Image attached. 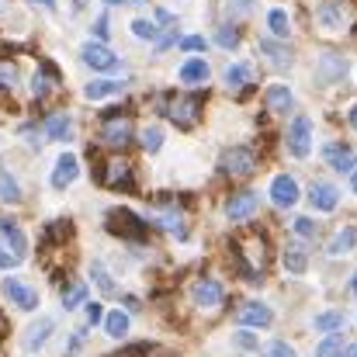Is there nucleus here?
<instances>
[{"mask_svg": "<svg viewBox=\"0 0 357 357\" xmlns=\"http://www.w3.org/2000/svg\"><path fill=\"white\" fill-rule=\"evenodd\" d=\"M87 302V284L84 281H73L63 288V309H80Z\"/></svg>", "mask_w": 357, "mask_h": 357, "instance_id": "nucleus-26", "label": "nucleus"}, {"mask_svg": "<svg viewBox=\"0 0 357 357\" xmlns=\"http://www.w3.org/2000/svg\"><path fill=\"white\" fill-rule=\"evenodd\" d=\"M351 184H354V191H357V170H354V174H351Z\"/></svg>", "mask_w": 357, "mask_h": 357, "instance_id": "nucleus-57", "label": "nucleus"}, {"mask_svg": "<svg viewBox=\"0 0 357 357\" xmlns=\"http://www.w3.org/2000/svg\"><path fill=\"white\" fill-rule=\"evenodd\" d=\"M222 167H226V174L243 177V174H250V170L257 167V160H253V153H250V149L233 146V149H226V153H222Z\"/></svg>", "mask_w": 357, "mask_h": 357, "instance_id": "nucleus-11", "label": "nucleus"}, {"mask_svg": "<svg viewBox=\"0 0 357 357\" xmlns=\"http://www.w3.org/2000/svg\"><path fill=\"white\" fill-rule=\"evenodd\" d=\"M105 319V333L108 337H115V340H121L125 333H128V316L121 312V309H112L108 316H101Z\"/></svg>", "mask_w": 357, "mask_h": 357, "instance_id": "nucleus-25", "label": "nucleus"}, {"mask_svg": "<svg viewBox=\"0 0 357 357\" xmlns=\"http://www.w3.org/2000/svg\"><path fill=\"white\" fill-rule=\"evenodd\" d=\"M347 357H357V344L354 347H347Z\"/></svg>", "mask_w": 357, "mask_h": 357, "instance_id": "nucleus-55", "label": "nucleus"}, {"mask_svg": "<svg viewBox=\"0 0 357 357\" xmlns=\"http://www.w3.org/2000/svg\"><path fill=\"white\" fill-rule=\"evenodd\" d=\"M347 121H351V128H357V105L347 112Z\"/></svg>", "mask_w": 357, "mask_h": 357, "instance_id": "nucleus-52", "label": "nucleus"}, {"mask_svg": "<svg viewBox=\"0 0 357 357\" xmlns=\"http://www.w3.org/2000/svg\"><path fill=\"white\" fill-rule=\"evenodd\" d=\"M236 319L243 326H267L274 316H271V309H267L264 302H243L236 309Z\"/></svg>", "mask_w": 357, "mask_h": 357, "instance_id": "nucleus-15", "label": "nucleus"}, {"mask_svg": "<svg viewBox=\"0 0 357 357\" xmlns=\"http://www.w3.org/2000/svg\"><path fill=\"white\" fill-rule=\"evenodd\" d=\"M226 84L239 91V87H250L253 84V66L250 63H233L229 70H226Z\"/></svg>", "mask_w": 357, "mask_h": 357, "instance_id": "nucleus-23", "label": "nucleus"}, {"mask_svg": "<svg viewBox=\"0 0 357 357\" xmlns=\"http://www.w3.org/2000/svg\"><path fill=\"white\" fill-rule=\"evenodd\" d=\"M295 233H302V236H316V222H312V219H295Z\"/></svg>", "mask_w": 357, "mask_h": 357, "instance_id": "nucleus-46", "label": "nucleus"}, {"mask_svg": "<svg viewBox=\"0 0 357 357\" xmlns=\"http://www.w3.org/2000/svg\"><path fill=\"white\" fill-rule=\"evenodd\" d=\"M77 174H80V160H77L73 153H63V156L56 160V167H52V177H49V184H52L56 191H66V188L77 181Z\"/></svg>", "mask_w": 357, "mask_h": 357, "instance_id": "nucleus-7", "label": "nucleus"}, {"mask_svg": "<svg viewBox=\"0 0 357 357\" xmlns=\"http://www.w3.org/2000/svg\"><path fill=\"white\" fill-rule=\"evenodd\" d=\"M45 135H49V139H59V142H66V139L73 135V119H70L66 112H56V115H49V119H45Z\"/></svg>", "mask_w": 357, "mask_h": 357, "instance_id": "nucleus-19", "label": "nucleus"}, {"mask_svg": "<svg viewBox=\"0 0 357 357\" xmlns=\"http://www.w3.org/2000/svg\"><path fill=\"white\" fill-rule=\"evenodd\" d=\"M84 340H87V330H77L73 337H70V347H66V357H73L80 347H84Z\"/></svg>", "mask_w": 357, "mask_h": 357, "instance_id": "nucleus-43", "label": "nucleus"}, {"mask_svg": "<svg viewBox=\"0 0 357 357\" xmlns=\"http://www.w3.org/2000/svg\"><path fill=\"white\" fill-rule=\"evenodd\" d=\"M264 357H298L284 340H271L267 347H264Z\"/></svg>", "mask_w": 357, "mask_h": 357, "instance_id": "nucleus-38", "label": "nucleus"}, {"mask_svg": "<svg viewBox=\"0 0 357 357\" xmlns=\"http://www.w3.org/2000/svg\"><path fill=\"white\" fill-rule=\"evenodd\" d=\"M115 357H142V351H121V354H115Z\"/></svg>", "mask_w": 357, "mask_h": 357, "instance_id": "nucleus-53", "label": "nucleus"}, {"mask_svg": "<svg viewBox=\"0 0 357 357\" xmlns=\"http://www.w3.org/2000/svg\"><path fill=\"white\" fill-rule=\"evenodd\" d=\"M160 146H163V132H160L156 125H149V128L142 132V149H146V153H156Z\"/></svg>", "mask_w": 357, "mask_h": 357, "instance_id": "nucleus-36", "label": "nucleus"}, {"mask_svg": "<svg viewBox=\"0 0 357 357\" xmlns=\"http://www.w3.org/2000/svg\"><path fill=\"white\" fill-rule=\"evenodd\" d=\"M351 291H354V295H357V274H354V281H351Z\"/></svg>", "mask_w": 357, "mask_h": 357, "instance_id": "nucleus-56", "label": "nucleus"}, {"mask_svg": "<svg viewBox=\"0 0 357 357\" xmlns=\"http://www.w3.org/2000/svg\"><path fill=\"white\" fill-rule=\"evenodd\" d=\"M66 236H70V222H66V219H59L56 226L45 229V239H56V243H59V239H66Z\"/></svg>", "mask_w": 357, "mask_h": 357, "instance_id": "nucleus-40", "label": "nucleus"}, {"mask_svg": "<svg viewBox=\"0 0 357 357\" xmlns=\"http://www.w3.org/2000/svg\"><path fill=\"white\" fill-rule=\"evenodd\" d=\"M344 323H347L344 312H319L316 316V330H323V333H337Z\"/></svg>", "mask_w": 357, "mask_h": 357, "instance_id": "nucleus-29", "label": "nucleus"}, {"mask_svg": "<svg viewBox=\"0 0 357 357\" xmlns=\"http://www.w3.org/2000/svg\"><path fill=\"white\" fill-rule=\"evenodd\" d=\"M181 45L191 49V52H202V49H205V38H202V35H188V38H181Z\"/></svg>", "mask_w": 357, "mask_h": 357, "instance_id": "nucleus-45", "label": "nucleus"}, {"mask_svg": "<svg viewBox=\"0 0 357 357\" xmlns=\"http://www.w3.org/2000/svg\"><path fill=\"white\" fill-rule=\"evenodd\" d=\"M340 351H344L340 337H330V340H323V344L316 347V357H340Z\"/></svg>", "mask_w": 357, "mask_h": 357, "instance_id": "nucleus-37", "label": "nucleus"}, {"mask_svg": "<svg viewBox=\"0 0 357 357\" xmlns=\"http://www.w3.org/2000/svg\"><path fill=\"white\" fill-rule=\"evenodd\" d=\"M14 264H17V257H14V253H7V250L0 246V271H10Z\"/></svg>", "mask_w": 357, "mask_h": 357, "instance_id": "nucleus-48", "label": "nucleus"}, {"mask_svg": "<svg viewBox=\"0 0 357 357\" xmlns=\"http://www.w3.org/2000/svg\"><path fill=\"white\" fill-rule=\"evenodd\" d=\"M3 295L10 298V305H17V309H24V312L38 309V295H35V288H28V284L17 281V278H3Z\"/></svg>", "mask_w": 357, "mask_h": 357, "instance_id": "nucleus-8", "label": "nucleus"}, {"mask_svg": "<svg viewBox=\"0 0 357 357\" xmlns=\"http://www.w3.org/2000/svg\"><path fill=\"white\" fill-rule=\"evenodd\" d=\"M284 267H288L291 274H302V271L309 267V257H305L298 246H288V253H284Z\"/></svg>", "mask_w": 357, "mask_h": 357, "instance_id": "nucleus-32", "label": "nucleus"}, {"mask_svg": "<svg viewBox=\"0 0 357 357\" xmlns=\"http://www.w3.org/2000/svg\"><path fill=\"white\" fill-rule=\"evenodd\" d=\"M160 226H163V229H170L177 239L188 236V226H181V215H177V212H163V215H160Z\"/></svg>", "mask_w": 357, "mask_h": 357, "instance_id": "nucleus-34", "label": "nucleus"}, {"mask_svg": "<svg viewBox=\"0 0 357 357\" xmlns=\"http://www.w3.org/2000/svg\"><path fill=\"white\" fill-rule=\"evenodd\" d=\"M319 21L330 28V31H337L340 24H344V14H340V3L337 0H326L323 7H319Z\"/></svg>", "mask_w": 357, "mask_h": 357, "instance_id": "nucleus-28", "label": "nucleus"}, {"mask_svg": "<svg viewBox=\"0 0 357 357\" xmlns=\"http://www.w3.org/2000/svg\"><path fill=\"white\" fill-rule=\"evenodd\" d=\"M31 91H35V98L49 94V91H52V77H49L45 70H42V73H35V87H31Z\"/></svg>", "mask_w": 357, "mask_h": 357, "instance_id": "nucleus-39", "label": "nucleus"}, {"mask_svg": "<svg viewBox=\"0 0 357 357\" xmlns=\"http://www.w3.org/2000/svg\"><path fill=\"white\" fill-rule=\"evenodd\" d=\"M309 202H312V208H319V212H333L337 208V202H340V195H337V188L333 184H312V191H309Z\"/></svg>", "mask_w": 357, "mask_h": 357, "instance_id": "nucleus-17", "label": "nucleus"}, {"mask_svg": "<svg viewBox=\"0 0 357 357\" xmlns=\"http://www.w3.org/2000/svg\"><path fill=\"white\" fill-rule=\"evenodd\" d=\"M94 31H98V35H108V17H98V24H94Z\"/></svg>", "mask_w": 357, "mask_h": 357, "instance_id": "nucleus-51", "label": "nucleus"}, {"mask_svg": "<svg viewBox=\"0 0 357 357\" xmlns=\"http://www.w3.org/2000/svg\"><path fill=\"white\" fill-rule=\"evenodd\" d=\"M31 3H42V7H52V0H31Z\"/></svg>", "mask_w": 357, "mask_h": 357, "instance_id": "nucleus-54", "label": "nucleus"}, {"mask_svg": "<svg viewBox=\"0 0 357 357\" xmlns=\"http://www.w3.org/2000/svg\"><path fill=\"white\" fill-rule=\"evenodd\" d=\"M101 181H105L108 188H125V184L132 181V163H128V160H121V156L108 160V163H105V174H101Z\"/></svg>", "mask_w": 357, "mask_h": 357, "instance_id": "nucleus-16", "label": "nucleus"}, {"mask_svg": "<svg viewBox=\"0 0 357 357\" xmlns=\"http://www.w3.org/2000/svg\"><path fill=\"white\" fill-rule=\"evenodd\" d=\"M267 28H271L274 38H288V31H291V28H288V14H284V10H271V14H267Z\"/></svg>", "mask_w": 357, "mask_h": 357, "instance_id": "nucleus-30", "label": "nucleus"}, {"mask_svg": "<svg viewBox=\"0 0 357 357\" xmlns=\"http://www.w3.org/2000/svg\"><path fill=\"white\" fill-rule=\"evenodd\" d=\"M0 198H3L7 205H17V202H21V188H17V181L7 174V167H0Z\"/></svg>", "mask_w": 357, "mask_h": 357, "instance_id": "nucleus-27", "label": "nucleus"}, {"mask_svg": "<svg viewBox=\"0 0 357 357\" xmlns=\"http://www.w3.org/2000/svg\"><path fill=\"white\" fill-rule=\"evenodd\" d=\"M288 149L295 156H309L312 149V121L309 119H295L288 125Z\"/></svg>", "mask_w": 357, "mask_h": 357, "instance_id": "nucleus-9", "label": "nucleus"}, {"mask_svg": "<svg viewBox=\"0 0 357 357\" xmlns=\"http://www.w3.org/2000/svg\"><path fill=\"white\" fill-rule=\"evenodd\" d=\"M121 87H125L121 80H91V84L84 87V98H87V101H105V98H115Z\"/></svg>", "mask_w": 357, "mask_h": 357, "instance_id": "nucleus-21", "label": "nucleus"}, {"mask_svg": "<svg viewBox=\"0 0 357 357\" xmlns=\"http://www.w3.org/2000/svg\"><path fill=\"white\" fill-rule=\"evenodd\" d=\"M239 246V260H243V271L250 281H260L267 274V264H271V243L264 233H243L236 239Z\"/></svg>", "mask_w": 357, "mask_h": 357, "instance_id": "nucleus-1", "label": "nucleus"}, {"mask_svg": "<svg viewBox=\"0 0 357 357\" xmlns=\"http://www.w3.org/2000/svg\"><path fill=\"white\" fill-rule=\"evenodd\" d=\"M226 215H229L233 222L253 219V215H257V195H253V191H239V195H233L229 205H226Z\"/></svg>", "mask_w": 357, "mask_h": 357, "instance_id": "nucleus-13", "label": "nucleus"}, {"mask_svg": "<svg viewBox=\"0 0 357 357\" xmlns=\"http://www.w3.org/2000/svg\"><path fill=\"white\" fill-rule=\"evenodd\" d=\"M52 330H56V319H49V316L35 319V323L24 330V351H38V347L52 337Z\"/></svg>", "mask_w": 357, "mask_h": 357, "instance_id": "nucleus-14", "label": "nucleus"}, {"mask_svg": "<svg viewBox=\"0 0 357 357\" xmlns=\"http://www.w3.org/2000/svg\"><path fill=\"white\" fill-rule=\"evenodd\" d=\"M264 52H267V59H271L278 70H288V66H291V52H288V49H281V45H274V42H264Z\"/></svg>", "mask_w": 357, "mask_h": 357, "instance_id": "nucleus-31", "label": "nucleus"}, {"mask_svg": "<svg viewBox=\"0 0 357 357\" xmlns=\"http://www.w3.org/2000/svg\"><path fill=\"white\" fill-rule=\"evenodd\" d=\"M229 10H233V14H243V17H246V14L253 10V0H229Z\"/></svg>", "mask_w": 357, "mask_h": 357, "instance_id": "nucleus-47", "label": "nucleus"}, {"mask_svg": "<svg viewBox=\"0 0 357 357\" xmlns=\"http://www.w3.org/2000/svg\"><path fill=\"white\" fill-rule=\"evenodd\" d=\"M91 271H94V278H98V288H105V291H115V281L108 278V271H105L101 264H94Z\"/></svg>", "mask_w": 357, "mask_h": 357, "instance_id": "nucleus-41", "label": "nucleus"}, {"mask_svg": "<svg viewBox=\"0 0 357 357\" xmlns=\"http://www.w3.org/2000/svg\"><path fill=\"white\" fill-rule=\"evenodd\" d=\"M344 73H347V63L340 59V56H323L319 59V77L326 80V84H337V80H344Z\"/></svg>", "mask_w": 357, "mask_h": 357, "instance_id": "nucleus-22", "label": "nucleus"}, {"mask_svg": "<svg viewBox=\"0 0 357 357\" xmlns=\"http://www.w3.org/2000/svg\"><path fill=\"white\" fill-rule=\"evenodd\" d=\"M108 233L125 236V239H142L146 226H142V219L132 215L128 208H112V212H108Z\"/></svg>", "mask_w": 357, "mask_h": 357, "instance_id": "nucleus-4", "label": "nucleus"}, {"mask_svg": "<svg viewBox=\"0 0 357 357\" xmlns=\"http://www.w3.org/2000/svg\"><path fill=\"white\" fill-rule=\"evenodd\" d=\"M101 139L108 142V146H128L132 142V119L128 115H121V108H112L105 119H101Z\"/></svg>", "mask_w": 357, "mask_h": 357, "instance_id": "nucleus-3", "label": "nucleus"}, {"mask_svg": "<svg viewBox=\"0 0 357 357\" xmlns=\"http://www.w3.org/2000/svg\"><path fill=\"white\" fill-rule=\"evenodd\" d=\"M0 236L10 243V250H14V257H17V260L28 253V236L21 233V226H17L14 219H0Z\"/></svg>", "mask_w": 357, "mask_h": 357, "instance_id": "nucleus-18", "label": "nucleus"}, {"mask_svg": "<svg viewBox=\"0 0 357 357\" xmlns=\"http://www.w3.org/2000/svg\"><path fill=\"white\" fill-rule=\"evenodd\" d=\"M87 319L98 323V319H101V305H87Z\"/></svg>", "mask_w": 357, "mask_h": 357, "instance_id": "nucleus-50", "label": "nucleus"}, {"mask_svg": "<svg viewBox=\"0 0 357 357\" xmlns=\"http://www.w3.org/2000/svg\"><path fill=\"white\" fill-rule=\"evenodd\" d=\"M271 202H274L278 208L295 205V202H298V184H295V177H288V174L274 177V181H271Z\"/></svg>", "mask_w": 357, "mask_h": 357, "instance_id": "nucleus-12", "label": "nucleus"}, {"mask_svg": "<svg viewBox=\"0 0 357 357\" xmlns=\"http://www.w3.org/2000/svg\"><path fill=\"white\" fill-rule=\"evenodd\" d=\"M323 160H326L333 170H340V174H354L357 170V149L347 146V142H330V146L323 149Z\"/></svg>", "mask_w": 357, "mask_h": 357, "instance_id": "nucleus-6", "label": "nucleus"}, {"mask_svg": "<svg viewBox=\"0 0 357 357\" xmlns=\"http://www.w3.org/2000/svg\"><path fill=\"white\" fill-rule=\"evenodd\" d=\"M80 56H84V63H87L91 70H101V73L119 70V56H115L108 45H101V42H87V45L80 49Z\"/></svg>", "mask_w": 357, "mask_h": 357, "instance_id": "nucleus-5", "label": "nucleus"}, {"mask_svg": "<svg viewBox=\"0 0 357 357\" xmlns=\"http://www.w3.org/2000/svg\"><path fill=\"white\" fill-rule=\"evenodd\" d=\"M132 35H139V38H156V28H153L149 21H132Z\"/></svg>", "mask_w": 357, "mask_h": 357, "instance_id": "nucleus-42", "label": "nucleus"}, {"mask_svg": "<svg viewBox=\"0 0 357 357\" xmlns=\"http://www.w3.org/2000/svg\"><path fill=\"white\" fill-rule=\"evenodd\" d=\"M215 42H219L222 49H236L239 45V31L233 28V24H222V28L215 31Z\"/></svg>", "mask_w": 357, "mask_h": 357, "instance_id": "nucleus-35", "label": "nucleus"}, {"mask_svg": "<svg viewBox=\"0 0 357 357\" xmlns=\"http://www.w3.org/2000/svg\"><path fill=\"white\" fill-rule=\"evenodd\" d=\"M295 108V98H291V91L288 87H281V84H274L271 91H267V112H274V115H284V112H291Z\"/></svg>", "mask_w": 357, "mask_h": 357, "instance_id": "nucleus-20", "label": "nucleus"}, {"mask_svg": "<svg viewBox=\"0 0 357 357\" xmlns=\"http://www.w3.org/2000/svg\"><path fill=\"white\" fill-rule=\"evenodd\" d=\"M354 246H357V229L354 226H347L340 236L330 243V253H347V250H354Z\"/></svg>", "mask_w": 357, "mask_h": 357, "instance_id": "nucleus-33", "label": "nucleus"}, {"mask_svg": "<svg viewBox=\"0 0 357 357\" xmlns=\"http://www.w3.org/2000/svg\"><path fill=\"white\" fill-rule=\"evenodd\" d=\"M236 344H239V347H246V351H250V347H257L253 333H239V337H236Z\"/></svg>", "mask_w": 357, "mask_h": 357, "instance_id": "nucleus-49", "label": "nucleus"}, {"mask_svg": "<svg viewBox=\"0 0 357 357\" xmlns=\"http://www.w3.org/2000/svg\"><path fill=\"white\" fill-rule=\"evenodd\" d=\"M198 112H202V98L198 94H170L163 98V115L181 125V128H191L198 121Z\"/></svg>", "mask_w": 357, "mask_h": 357, "instance_id": "nucleus-2", "label": "nucleus"}, {"mask_svg": "<svg viewBox=\"0 0 357 357\" xmlns=\"http://www.w3.org/2000/svg\"><path fill=\"white\" fill-rule=\"evenodd\" d=\"M191 295H195V305H202V309H219L222 298H226V291H222V284L215 278H202Z\"/></svg>", "mask_w": 357, "mask_h": 357, "instance_id": "nucleus-10", "label": "nucleus"}, {"mask_svg": "<svg viewBox=\"0 0 357 357\" xmlns=\"http://www.w3.org/2000/svg\"><path fill=\"white\" fill-rule=\"evenodd\" d=\"M181 80L184 84H205L208 80V63L205 59H188L181 66Z\"/></svg>", "mask_w": 357, "mask_h": 357, "instance_id": "nucleus-24", "label": "nucleus"}, {"mask_svg": "<svg viewBox=\"0 0 357 357\" xmlns=\"http://www.w3.org/2000/svg\"><path fill=\"white\" fill-rule=\"evenodd\" d=\"M17 80V73H14V66L10 63H0V87H10Z\"/></svg>", "mask_w": 357, "mask_h": 357, "instance_id": "nucleus-44", "label": "nucleus"}]
</instances>
